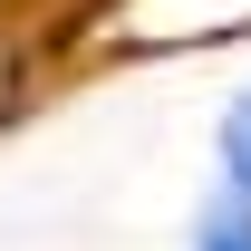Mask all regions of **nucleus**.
<instances>
[{
  "label": "nucleus",
  "instance_id": "2",
  "mask_svg": "<svg viewBox=\"0 0 251 251\" xmlns=\"http://www.w3.org/2000/svg\"><path fill=\"white\" fill-rule=\"evenodd\" d=\"M222 184L251 193V87L232 97V116H222Z\"/></svg>",
  "mask_w": 251,
  "mask_h": 251
},
{
  "label": "nucleus",
  "instance_id": "1",
  "mask_svg": "<svg viewBox=\"0 0 251 251\" xmlns=\"http://www.w3.org/2000/svg\"><path fill=\"white\" fill-rule=\"evenodd\" d=\"M193 251H251V193H242V184H232V193L213 203V213H203Z\"/></svg>",
  "mask_w": 251,
  "mask_h": 251
}]
</instances>
